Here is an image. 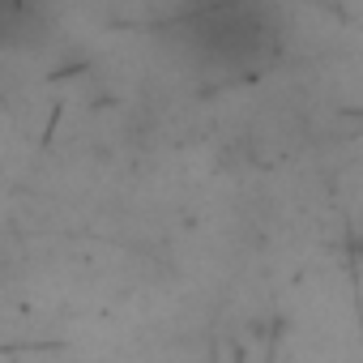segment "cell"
<instances>
[{"instance_id": "cell-1", "label": "cell", "mask_w": 363, "mask_h": 363, "mask_svg": "<svg viewBox=\"0 0 363 363\" xmlns=\"http://www.w3.org/2000/svg\"><path fill=\"white\" fill-rule=\"evenodd\" d=\"M175 26L206 65H214V73L227 77L257 73L278 52L265 0H193Z\"/></svg>"}]
</instances>
